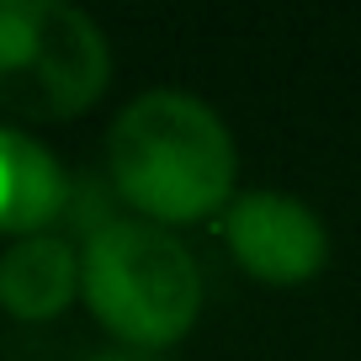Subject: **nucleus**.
<instances>
[{"mask_svg": "<svg viewBox=\"0 0 361 361\" xmlns=\"http://www.w3.org/2000/svg\"><path fill=\"white\" fill-rule=\"evenodd\" d=\"M112 192L159 228L224 218L239 186V144L197 90L149 85L106 128Z\"/></svg>", "mask_w": 361, "mask_h": 361, "instance_id": "obj_1", "label": "nucleus"}, {"mask_svg": "<svg viewBox=\"0 0 361 361\" xmlns=\"http://www.w3.org/2000/svg\"><path fill=\"white\" fill-rule=\"evenodd\" d=\"M80 303L128 350H170L202 319V266L176 228L117 213L80 239Z\"/></svg>", "mask_w": 361, "mask_h": 361, "instance_id": "obj_2", "label": "nucleus"}, {"mask_svg": "<svg viewBox=\"0 0 361 361\" xmlns=\"http://www.w3.org/2000/svg\"><path fill=\"white\" fill-rule=\"evenodd\" d=\"M224 250L260 287H308L329 266V228L293 192H239L218 218Z\"/></svg>", "mask_w": 361, "mask_h": 361, "instance_id": "obj_4", "label": "nucleus"}, {"mask_svg": "<svg viewBox=\"0 0 361 361\" xmlns=\"http://www.w3.org/2000/svg\"><path fill=\"white\" fill-rule=\"evenodd\" d=\"M112 85L102 22L69 0H0V112L16 123L85 117Z\"/></svg>", "mask_w": 361, "mask_h": 361, "instance_id": "obj_3", "label": "nucleus"}, {"mask_svg": "<svg viewBox=\"0 0 361 361\" xmlns=\"http://www.w3.org/2000/svg\"><path fill=\"white\" fill-rule=\"evenodd\" d=\"M69 202H75V180H69L64 159L27 128L0 123V234L6 239L54 234Z\"/></svg>", "mask_w": 361, "mask_h": 361, "instance_id": "obj_5", "label": "nucleus"}, {"mask_svg": "<svg viewBox=\"0 0 361 361\" xmlns=\"http://www.w3.org/2000/svg\"><path fill=\"white\" fill-rule=\"evenodd\" d=\"M80 303V245L64 234L11 239L0 250V308L22 324H48Z\"/></svg>", "mask_w": 361, "mask_h": 361, "instance_id": "obj_6", "label": "nucleus"}]
</instances>
